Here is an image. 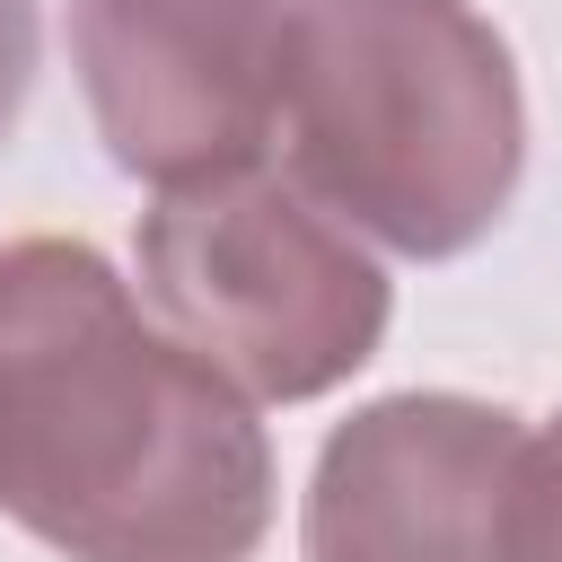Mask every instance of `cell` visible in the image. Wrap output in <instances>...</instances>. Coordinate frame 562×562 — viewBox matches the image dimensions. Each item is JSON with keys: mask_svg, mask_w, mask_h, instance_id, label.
<instances>
[{"mask_svg": "<svg viewBox=\"0 0 562 562\" xmlns=\"http://www.w3.org/2000/svg\"><path fill=\"white\" fill-rule=\"evenodd\" d=\"M0 509L70 562H246L272 518L246 395L79 237L0 246Z\"/></svg>", "mask_w": 562, "mask_h": 562, "instance_id": "1", "label": "cell"}, {"mask_svg": "<svg viewBox=\"0 0 562 562\" xmlns=\"http://www.w3.org/2000/svg\"><path fill=\"white\" fill-rule=\"evenodd\" d=\"M281 132L299 184L395 255H465L518 184L509 44L465 0H290Z\"/></svg>", "mask_w": 562, "mask_h": 562, "instance_id": "2", "label": "cell"}, {"mask_svg": "<svg viewBox=\"0 0 562 562\" xmlns=\"http://www.w3.org/2000/svg\"><path fill=\"white\" fill-rule=\"evenodd\" d=\"M140 281L176 342L281 404L342 386L386 334L378 263L307 202V184H281L255 158L167 184L140 228Z\"/></svg>", "mask_w": 562, "mask_h": 562, "instance_id": "3", "label": "cell"}, {"mask_svg": "<svg viewBox=\"0 0 562 562\" xmlns=\"http://www.w3.org/2000/svg\"><path fill=\"white\" fill-rule=\"evenodd\" d=\"M290 0H70V61L114 167L193 184L263 158Z\"/></svg>", "mask_w": 562, "mask_h": 562, "instance_id": "4", "label": "cell"}, {"mask_svg": "<svg viewBox=\"0 0 562 562\" xmlns=\"http://www.w3.org/2000/svg\"><path fill=\"white\" fill-rule=\"evenodd\" d=\"M518 422L465 395L351 413L307 483V562H509Z\"/></svg>", "mask_w": 562, "mask_h": 562, "instance_id": "5", "label": "cell"}, {"mask_svg": "<svg viewBox=\"0 0 562 562\" xmlns=\"http://www.w3.org/2000/svg\"><path fill=\"white\" fill-rule=\"evenodd\" d=\"M509 562H562V413L544 439L518 448L509 483Z\"/></svg>", "mask_w": 562, "mask_h": 562, "instance_id": "6", "label": "cell"}, {"mask_svg": "<svg viewBox=\"0 0 562 562\" xmlns=\"http://www.w3.org/2000/svg\"><path fill=\"white\" fill-rule=\"evenodd\" d=\"M26 79H35V0H0V140L26 105Z\"/></svg>", "mask_w": 562, "mask_h": 562, "instance_id": "7", "label": "cell"}]
</instances>
